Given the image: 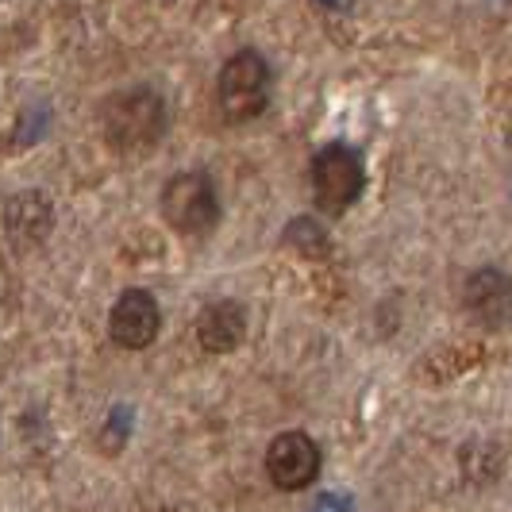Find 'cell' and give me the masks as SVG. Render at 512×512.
<instances>
[{
	"instance_id": "cell-8",
	"label": "cell",
	"mask_w": 512,
	"mask_h": 512,
	"mask_svg": "<svg viewBox=\"0 0 512 512\" xmlns=\"http://www.w3.org/2000/svg\"><path fill=\"white\" fill-rule=\"evenodd\" d=\"M247 335V312L239 301H216L197 316V339L208 355H228Z\"/></svg>"
},
{
	"instance_id": "cell-5",
	"label": "cell",
	"mask_w": 512,
	"mask_h": 512,
	"mask_svg": "<svg viewBox=\"0 0 512 512\" xmlns=\"http://www.w3.org/2000/svg\"><path fill=\"white\" fill-rule=\"evenodd\" d=\"M320 447L308 432H282L266 447V474L285 493H297L316 482L320 474Z\"/></svg>"
},
{
	"instance_id": "cell-7",
	"label": "cell",
	"mask_w": 512,
	"mask_h": 512,
	"mask_svg": "<svg viewBox=\"0 0 512 512\" xmlns=\"http://www.w3.org/2000/svg\"><path fill=\"white\" fill-rule=\"evenodd\" d=\"M462 305L478 324L501 328L512 316V282L501 270H474L462 289Z\"/></svg>"
},
{
	"instance_id": "cell-1",
	"label": "cell",
	"mask_w": 512,
	"mask_h": 512,
	"mask_svg": "<svg viewBox=\"0 0 512 512\" xmlns=\"http://www.w3.org/2000/svg\"><path fill=\"white\" fill-rule=\"evenodd\" d=\"M170 128V108L162 93L147 85H131L104 104V139L124 154H147L162 143Z\"/></svg>"
},
{
	"instance_id": "cell-4",
	"label": "cell",
	"mask_w": 512,
	"mask_h": 512,
	"mask_svg": "<svg viewBox=\"0 0 512 512\" xmlns=\"http://www.w3.org/2000/svg\"><path fill=\"white\" fill-rule=\"evenodd\" d=\"M312 197L320 212H347L362 197V158L347 143H328L312 158Z\"/></svg>"
},
{
	"instance_id": "cell-3",
	"label": "cell",
	"mask_w": 512,
	"mask_h": 512,
	"mask_svg": "<svg viewBox=\"0 0 512 512\" xmlns=\"http://www.w3.org/2000/svg\"><path fill=\"white\" fill-rule=\"evenodd\" d=\"M162 216L181 235H208L220 220V197L212 178L197 170L174 174L162 189Z\"/></svg>"
},
{
	"instance_id": "cell-2",
	"label": "cell",
	"mask_w": 512,
	"mask_h": 512,
	"mask_svg": "<svg viewBox=\"0 0 512 512\" xmlns=\"http://www.w3.org/2000/svg\"><path fill=\"white\" fill-rule=\"evenodd\" d=\"M270 66L258 51H235L220 70L216 81V101L220 112L228 116L231 124L255 120L258 112L270 104Z\"/></svg>"
},
{
	"instance_id": "cell-9",
	"label": "cell",
	"mask_w": 512,
	"mask_h": 512,
	"mask_svg": "<svg viewBox=\"0 0 512 512\" xmlns=\"http://www.w3.org/2000/svg\"><path fill=\"white\" fill-rule=\"evenodd\" d=\"M51 201L39 197V193H24V197H12L8 201V231L20 239V243H39L47 231H51Z\"/></svg>"
},
{
	"instance_id": "cell-6",
	"label": "cell",
	"mask_w": 512,
	"mask_h": 512,
	"mask_svg": "<svg viewBox=\"0 0 512 512\" xmlns=\"http://www.w3.org/2000/svg\"><path fill=\"white\" fill-rule=\"evenodd\" d=\"M162 328V312H158V301L147 289H124L120 301L112 305V316H108V335L116 347L124 351H143L151 347L154 335Z\"/></svg>"
}]
</instances>
